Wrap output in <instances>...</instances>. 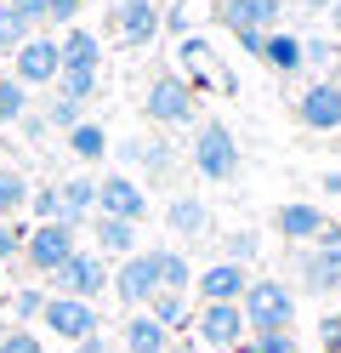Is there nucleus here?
Masks as SVG:
<instances>
[{"label":"nucleus","instance_id":"obj_25","mask_svg":"<svg viewBox=\"0 0 341 353\" xmlns=\"http://www.w3.org/2000/svg\"><path fill=\"white\" fill-rule=\"evenodd\" d=\"M29 194H34L29 176L17 165H0V223H17V211H29Z\"/></svg>","mask_w":341,"mask_h":353},{"label":"nucleus","instance_id":"obj_19","mask_svg":"<svg viewBox=\"0 0 341 353\" xmlns=\"http://www.w3.org/2000/svg\"><path fill=\"white\" fill-rule=\"evenodd\" d=\"M165 228L176 239H205V234H211V211H205L199 194H176V200L165 205Z\"/></svg>","mask_w":341,"mask_h":353},{"label":"nucleus","instance_id":"obj_28","mask_svg":"<svg viewBox=\"0 0 341 353\" xmlns=\"http://www.w3.org/2000/svg\"><path fill=\"white\" fill-rule=\"evenodd\" d=\"M148 314H154L159 325H165L171 336H176V330H182V325L194 319V314H188V296H182V291H159V296L148 302Z\"/></svg>","mask_w":341,"mask_h":353},{"label":"nucleus","instance_id":"obj_2","mask_svg":"<svg viewBox=\"0 0 341 353\" xmlns=\"http://www.w3.org/2000/svg\"><path fill=\"white\" fill-rule=\"evenodd\" d=\"M143 114L154 120V125H194V114H199V92H194V80L188 74H154L148 80V92H143Z\"/></svg>","mask_w":341,"mask_h":353},{"label":"nucleus","instance_id":"obj_13","mask_svg":"<svg viewBox=\"0 0 341 353\" xmlns=\"http://www.w3.org/2000/svg\"><path fill=\"white\" fill-rule=\"evenodd\" d=\"M296 120L307 131H341V80H313L296 97Z\"/></svg>","mask_w":341,"mask_h":353},{"label":"nucleus","instance_id":"obj_48","mask_svg":"<svg viewBox=\"0 0 341 353\" xmlns=\"http://www.w3.org/2000/svg\"><path fill=\"white\" fill-rule=\"evenodd\" d=\"M296 6H302V12H330L335 0H296Z\"/></svg>","mask_w":341,"mask_h":353},{"label":"nucleus","instance_id":"obj_46","mask_svg":"<svg viewBox=\"0 0 341 353\" xmlns=\"http://www.w3.org/2000/svg\"><path fill=\"white\" fill-rule=\"evenodd\" d=\"M17 125H23V137H29V143H40L45 131H52V125H45V114H23Z\"/></svg>","mask_w":341,"mask_h":353},{"label":"nucleus","instance_id":"obj_16","mask_svg":"<svg viewBox=\"0 0 341 353\" xmlns=\"http://www.w3.org/2000/svg\"><path fill=\"white\" fill-rule=\"evenodd\" d=\"M120 154H125L131 165L148 171V183H165V176L176 171V148L165 137H131V143H120Z\"/></svg>","mask_w":341,"mask_h":353},{"label":"nucleus","instance_id":"obj_44","mask_svg":"<svg viewBox=\"0 0 341 353\" xmlns=\"http://www.w3.org/2000/svg\"><path fill=\"white\" fill-rule=\"evenodd\" d=\"M318 251H330V256H341V223H324V234L313 239Z\"/></svg>","mask_w":341,"mask_h":353},{"label":"nucleus","instance_id":"obj_11","mask_svg":"<svg viewBox=\"0 0 341 353\" xmlns=\"http://www.w3.org/2000/svg\"><path fill=\"white\" fill-rule=\"evenodd\" d=\"M97 216H120V223H143L148 216V188L125 171H108L97 183Z\"/></svg>","mask_w":341,"mask_h":353},{"label":"nucleus","instance_id":"obj_15","mask_svg":"<svg viewBox=\"0 0 341 353\" xmlns=\"http://www.w3.org/2000/svg\"><path fill=\"white\" fill-rule=\"evenodd\" d=\"M245 285H250V274L239 268V262H211V268H199V279H194V296H199V307L205 302H239L245 296Z\"/></svg>","mask_w":341,"mask_h":353},{"label":"nucleus","instance_id":"obj_14","mask_svg":"<svg viewBox=\"0 0 341 353\" xmlns=\"http://www.w3.org/2000/svg\"><path fill=\"white\" fill-rule=\"evenodd\" d=\"M324 223H330V216L318 211L313 200H290V205H279V211H273V234H279V239H290V245H313V239L324 234Z\"/></svg>","mask_w":341,"mask_h":353},{"label":"nucleus","instance_id":"obj_40","mask_svg":"<svg viewBox=\"0 0 341 353\" xmlns=\"http://www.w3.org/2000/svg\"><path fill=\"white\" fill-rule=\"evenodd\" d=\"M85 12V0H45V23H63V29H74V17Z\"/></svg>","mask_w":341,"mask_h":353},{"label":"nucleus","instance_id":"obj_18","mask_svg":"<svg viewBox=\"0 0 341 353\" xmlns=\"http://www.w3.org/2000/svg\"><path fill=\"white\" fill-rule=\"evenodd\" d=\"M171 342H176V336L148 314V307H143V314H131V319L120 325V347H125V353H165Z\"/></svg>","mask_w":341,"mask_h":353},{"label":"nucleus","instance_id":"obj_6","mask_svg":"<svg viewBox=\"0 0 341 353\" xmlns=\"http://www.w3.org/2000/svg\"><path fill=\"white\" fill-rule=\"evenodd\" d=\"M40 325L52 330L57 342H91V336H103V314H97V302H74V296H45V314Z\"/></svg>","mask_w":341,"mask_h":353},{"label":"nucleus","instance_id":"obj_33","mask_svg":"<svg viewBox=\"0 0 341 353\" xmlns=\"http://www.w3.org/2000/svg\"><path fill=\"white\" fill-rule=\"evenodd\" d=\"M23 114H29V85H17V80L6 74V80H0V120L17 125Z\"/></svg>","mask_w":341,"mask_h":353},{"label":"nucleus","instance_id":"obj_7","mask_svg":"<svg viewBox=\"0 0 341 353\" xmlns=\"http://www.w3.org/2000/svg\"><path fill=\"white\" fill-rule=\"evenodd\" d=\"M57 74H63V52H57L52 34H29L12 52V80L29 85V92H34V85H57Z\"/></svg>","mask_w":341,"mask_h":353},{"label":"nucleus","instance_id":"obj_36","mask_svg":"<svg viewBox=\"0 0 341 353\" xmlns=\"http://www.w3.org/2000/svg\"><path fill=\"white\" fill-rule=\"evenodd\" d=\"M23 40H29V23H23V17H17V12L6 6V0H0V52L12 57V52L23 46Z\"/></svg>","mask_w":341,"mask_h":353},{"label":"nucleus","instance_id":"obj_27","mask_svg":"<svg viewBox=\"0 0 341 353\" xmlns=\"http://www.w3.org/2000/svg\"><path fill=\"white\" fill-rule=\"evenodd\" d=\"M45 296H52V291H40V285H17V291L6 296V314H12V325H23V330H29V325L45 314Z\"/></svg>","mask_w":341,"mask_h":353},{"label":"nucleus","instance_id":"obj_50","mask_svg":"<svg viewBox=\"0 0 341 353\" xmlns=\"http://www.w3.org/2000/svg\"><path fill=\"white\" fill-rule=\"evenodd\" d=\"M330 29L341 34V0H335V6H330Z\"/></svg>","mask_w":341,"mask_h":353},{"label":"nucleus","instance_id":"obj_51","mask_svg":"<svg viewBox=\"0 0 341 353\" xmlns=\"http://www.w3.org/2000/svg\"><path fill=\"white\" fill-rule=\"evenodd\" d=\"M165 353H194V342H171V347H165Z\"/></svg>","mask_w":341,"mask_h":353},{"label":"nucleus","instance_id":"obj_10","mask_svg":"<svg viewBox=\"0 0 341 353\" xmlns=\"http://www.w3.org/2000/svg\"><path fill=\"white\" fill-rule=\"evenodd\" d=\"M211 17H216L227 34H245V29L273 34V29L285 23V0H216Z\"/></svg>","mask_w":341,"mask_h":353},{"label":"nucleus","instance_id":"obj_52","mask_svg":"<svg viewBox=\"0 0 341 353\" xmlns=\"http://www.w3.org/2000/svg\"><path fill=\"white\" fill-rule=\"evenodd\" d=\"M0 330H6V325H0Z\"/></svg>","mask_w":341,"mask_h":353},{"label":"nucleus","instance_id":"obj_8","mask_svg":"<svg viewBox=\"0 0 341 353\" xmlns=\"http://www.w3.org/2000/svg\"><path fill=\"white\" fill-rule=\"evenodd\" d=\"M108 291L120 296V302L131 307V314H143V307L159 296V268H154V251H136V256H125L120 268H114Z\"/></svg>","mask_w":341,"mask_h":353},{"label":"nucleus","instance_id":"obj_31","mask_svg":"<svg viewBox=\"0 0 341 353\" xmlns=\"http://www.w3.org/2000/svg\"><path fill=\"white\" fill-rule=\"evenodd\" d=\"M176 63H182V69L194 74V92H199V74L211 69V46H205L199 34H188V40H176Z\"/></svg>","mask_w":341,"mask_h":353},{"label":"nucleus","instance_id":"obj_47","mask_svg":"<svg viewBox=\"0 0 341 353\" xmlns=\"http://www.w3.org/2000/svg\"><path fill=\"white\" fill-rule=\"evenodd\" d=\"M74 353H125V347H120V342H103V336H91V342H80Z\"/></svg>","mask_w":341,"mask_h":353},{"label":"nucleus","instance_id":"obj_42","mask_svg":"<svg viewBox=\"0 0 341 353\" xmlns=\"http://www.w3.org/2000/svg\"><path fill=\"white\" fill-rule=\"evenodd\" d=\"M318 342H324V353H341V314L318 319Z\"/></svg>","mask_w":341,"mask_h":353},{"label":"nucleus","instance_id":"obj_35","mask_svg":"<svg viewBox=\"0 0 341 353\" xmlns=\"http://www.w3.org/2000/svg\"><path fill=\"white\" fill-rule=\"evenodd\" d=\"M245 353H302V347L290 330H256V336H245Z\"/></svg>","mask_w":341,"mask_h":353},{"label":"nucleus","instance_id":"obj_39","mask_svg":"<svg viewBox=\"0 0 341 353\" xmlns=\"http://www.w3.org/2000/svg\"><path fill=\"white\" fill-rule=\"evenodd\" d=\"M23 239H29L23 223H0V262H23Z\"/></svg>","mask_w":341,"mask_h":353},{"label":"nucleus","instance_id":"obj_49","mask_svg":"<svg viewBox=\"0 0 341 353\" xmlns=\"http://www.w3.org/2000/svg\"><path fill=\"white\" fill-rule=\"evenodd\" d=\"M324 194H341V171H324Z\"/></svg>","mask_w":341,"mask_h":353},{"label":"nucleus","instance_id":"obj_30","mask_svg":"<svg viewBox=\"0 0 341 353\" xmlns=\"http://www.w3.org/2000/svg\"><path fill=\"white\" fill-rule=\"evenodd\" d=\"M57 97H68V103H91V97H97V74H85V69H63L57 74Z\"/></svg>","mask_w":341,"mask_h":353},{"label":"nucleus","instance_id":"obj_20","mask_svg":"<svg viewBox=\"0 0 341 353\" xmlns=\"http://www.w3.org/2000/svg\"><path fill=\"white\" fill-rule=\"evenodd\" d=\"M57 52H63V69H85V74L103 69V34H91V29H80V23L57 40Z\"/></svg>","mask_w":341,"mask_h":353},{"label":"nucleus","instance_id":"obj_43","mask_svg":"<svg viewBox=\"0 0 341 353\" xmlns=\"http://www.w3.org/2000/svg\"><path fill=\"white\" fill-rule=\"evenodd\" d=\"M159 29H171L176 40H188V0H176V6H165V23Z\"/></svg>","mask_w":341,"mask_h":353},{"label":"nucleus","instance_id":"obj_32","mask_svg":"<svg viewBox=\"0 0 341 353\" xmlns=\"http://www.w3.org/2000/svg\"><path fill=\"white\" fill-rule=\"evenodd\" d=\"M256 251H262V239L250 234V228H234L222 239V262H239V268H250V262H256Z\"/></svg>","mask_w":341,"mask_h":353},{"label":"nucleus","instance_id":"obj_24","mask_svg":"<svg viewBox=\"0 0 341 353\" xmlns=\"http://www.w3.org/2000/svg\"><path fill=\"white\" fill-rule=\"evenodd\" d=\"M154 268H159V291H182V296L194 291V262L182 256L176 245H159L154 251Z\"/></svg>","mask_w":341,"mask_h":353},{"label":"nucleus","instance_id":"obj_37","mask_svg":"<svg viewBox=\"0 0 341 353\" xmlns=\"http://www.w3.org/2000/svg\"><path fill=\"white\" fill-rule=\"evenodd\" d=\"M335 63V46L324 34H302V69H330Z\"/></svg>","mask_w":341,"mask_h":353},{"label":"nucleus","instance_id":"obj_4","mask_svg":"<svg viewBox=\"0 0 341 353\" xmlns=\"http://www.w3.org/2000/svg\"><path fill=\"white\" fill-rule=\"evenodd\" d=\"M74 251H80V228H68V223H34L29 239H23V268L40 274V279H52Z\"/></svg>","mask_w":341,"mask_h":353},{"label":"nucleus","instance_id":"obj_41","mask_svg":"<svg viewBox=\"0 0 341 353\" xmlns=\"http://www.w3.org/2000/svg\"><path fill=\"white\" fill-rule=\"evenodd\" d=\"M6 6L23 17V23H29V34H40V29H45V0H6Z\"/></svg>","mask_w":341,"mask_h":353},{"label":"nucleus","instance_id":"obj_45","mask_svg":"<svg viewBox=\"0 0 341 353\" xmlns=\"http://www.w3.org/2000/svg\"><path fill=\"white\" fill-rule=\"evenodd\" d=\"M234 40H239L245 57H262V46H267V34H256V29H245V34H234Z\"/></svg>","mask_w":341,"mask_h":353},{"label":"nucleus","instance_id":"obj_5","mask_svg":"<svg viewBox=\"0 0 341 353\" xmlns=\"http://www.w3.org/2000/svg\"><path fill=\"white\" fill-rule=\"evenodd\" d=\"M108 279H114V268H108V256H97V251H74V256H68L63 262V268L52 274V285H57V291L52 296H74V302H97L103 291H108Z\"/></svg>","mask_w":341,"mask_h":353},{"label":"nucleus","instance_id":"obj_3","mask_svg":"<svg viewBox=\"0 0 341 353\" xmlns=\"http://www.w3.org/2000/svg\"><path fill=\"white\" fill-rule=\"evenodd\" d=\"M188 160H194V171L205 176V183H234V176H239V137L222 120H199Z\"/></svg>","mask_w":341,"mask_h":353},{"label":"nucleus","instance_id":"obj_29","mask_svg":"<svg viewBox=\"0 0 341 353\" xmlns=\"http://www.w3.org/2000/svg\"><path fill=\"white\" fill-rule=\"evenodd\" d=\"M40 114H45V125H52V131H63V137H68V131H74L80 120H85V108L80 103H68V97H45V108H40Z\"/></svg>","mask_w":341,"mask_h":353},{"label":"nucleus","instance_id":"obj_26","mask_svg":"<svg viewBox=\"0 0 341 353\" xmlns=\"http://www.w3.org/2000/svg\"><path fill=\"white\" fill-rule=\"evenodd\" d=\"M63 143H68V154H74V160H80V165H97V160H103V154H108V131H103L97 120H80V125H74V131H68V137H63Z\"/></svg>","mask_w":341,"mask_h":353},{"label":"nucleus","instance_id":"obj_12","mask_svg":"<svg viewBox=\"0 0 341 353\" xmlns=\"http://www.w3.org/2000/svg\"><path fill=\"white\" fill-rule=\"evenodd\" d=\"M194 330H199V342L205 347H239L250 330H245V314H239V302H205L199 314H194Z\"/></svg>","mask_w":341,"mask_h":353},{"label":"nucleus","instance_id":"obj_38","mask_svg":"<svg viewBox=\"0 0 341 353\" xmlns=\"http://www.w3.org/2000/svg\"><path fill=\"white\" fill-rule=\"evenodd\" d=\"M0 353H45V342L34 330H23V325H6L0 330Z\"/></svg>","mask_w":341,"mask_h":353},{"label":"nucleus","instance_id":"obj_9","mask_svg":"<svg viewBox=\"0 0 341 353\" xmlns=\"http://www.w3.org/2000/svg\"><path fill=\"white\" fill-rule=\"evenodd\" d=\"M159 23H165V6H159V0H114V12H108V29L120 34L125 46H154Z\"/></svg>","mask_w":341,"mask_h":353},{"label":"nucleus","instance_id":"obj_34","mask_svg":"<svg viewBox=\"0 0 341 353\" xmlns=\"http://www.w3.org/2000/svg\"><path fill=\"white\" fill-rule=\"evenodd\" d=\"M29 211H34V223H63V194H57V183H40V188L29 194Z\"/></svg>","mask_w":341,"mask_h":353},{"label":"nucleus","instance_id":"obj_17","mask_svg":"<svg viewBox=\"0 0 341 353\" xmlns=\"http://www.w3.org/2000/svg\"><path fill=\"white\" fill-rule=\"evenodd\" d=\"M296 274H302V291H313V296H330V291H341V256L318 251V245H307V251H302Z\"/></svg>","mask_w":341,"mask_h":353},{"label":"nucleus","instance_id":"obj_1","mask_svg":"<svg viewBox=\"0 0 341 353\" xmlns=\"http://www.w3.org/2000/svg\"><path fill=\"white\" fill-rule=\"evenodd\" d=\"M239 314H245V330H290L296 325V291L285 279H250L245 296H239Z\"/></svg>","mask_w":341,"mask_h":353},{"label":"nucleus","instance_id":"obj_22","mask_svg":"<svg viewBox=\"0 0 341 353\" xmlns=\"http://www.w3.org/2000/svg\"><path fill=\"white\" fill-rule=\"evenodd\" d=\"M91 239H97V256H136V223L120 216H91Z\"/></svg>","mask_w":341,"mask_h":353},{"label":"nucleus","instance_id":"obj_23","mask_svg":"<svg viewBox=\"0 0 341 353\" xmlns=\"http://www.w3.org/2000/svg\"><path fill=\"white\" fill-rule=\"evenodd\" d=\"M262 63L273 74H302V34H290V29H273L267 34V46H262Z\"/></svg>","mask_w":341,"mask_h":353},{"label":"nucleus","instance_id":"obj_21","mask_svg":"<svg viewBox=\"0 0 341 353\" xmlns=\"http://www.w3.org/2000/svg\"><path fill=\"white\" fill-rule=\"evenodd\" d=\"M57 194H63V223L68 228L97 216V176H68V183H57Z\"/></svg>","mask_w":341,"mask_h":353}]
</instances>
